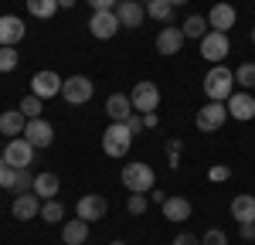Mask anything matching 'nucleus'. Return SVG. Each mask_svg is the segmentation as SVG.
Returning a JSON list of instances; mask_svg holds the SVG:
<instances>
[{
	"instance_id": "5",
	"label": "nucleus",
	"mask_w": 255,
	"mask_h": 245,
	"mask_svg": "<svg viewBox=\"0 0 255 245\" xmlns=\"http://www.w3.org/2000/svg\"><path fill=\"white\" fill-rule=\"evenodd\" d=\"M225 120H228V106L225 102H208V106H201L197 109V129L201 133H215V129H221L225 126Z\"/></svg>"
},
{
	"instance_id": "6",
	"label": "nucleus",
	"mask_w": 255,
	"mask_h": 245,
	"mask_svg": "<svg viewBox=\"0 0 255 245\" xmlns=\"http://www.w3.org/2000/svg\"><path fill=\"white\" fill-rule=\"evenodd\" d=\"M228 48H232V41L228 34H221V31H208L204 38H201V58L218 65L221 58H228Z\"/></svg>"
},
{
	"instance_id": "31",
	"label": "nucleus",
	"mask_w": 255,
	"mask_h": 245,
	"mask_svg": "<svg viewBox=\"0 0 255 245\" xmlns=\"http://www.w3.org/2000/svg\"><path fill=\"white\" fill-rule=\"evenodd\" d=\"M17 61H20L17 48H0V72H14Z\"/></svg>"
},
{
	"instance_id": "36",
	"label": "nucleus",
	"mask_w": 255,
	"mask_h": 245,
	"mask_svg": "<svg viewBox=\"0 0 255 245\" xmlns=\"http://www.w3.org/2000/svg\"><path fill=\"white\" fill-rule=\"evenodd\" d=\"M126 126H129V133H133V136H136V133H143V129H146V126H143V116H129V120H126Z\"/></svg>"
},
{
	"instance_id": "40",
	"label": "nucleus",
	"mask_w": 255,
	"mask_h": 245,
	"mask_svg": "<svg viewBox=\"0 0 255 245\" xmlns=\"http://www.w3.org/2000/svg\"><path fill=\"white\" fill-rule=\"evenodd\" d=\"M238 235H242V239H249V242H252V239H255V225H242V232H238Z\"/></svg>"
},
{
	"instance_id": "11",
	"label": "nucleus",
	"mask_w": 255,
	"mask_h": 245,
	"mask_svg": "<svg viewBox=\"0 0 255 245\" xmlns=\"http://www.w3.org/2000/svg\"><path fill=\"white\" fill-rule=\"evenodd\" d=\"M61 75L58 72H51V68H44V72H38L34 79H31V92L34 96H41V99H55V96H61Z\"/></svg>"
},
{
	"instance_id": "8",
	"label": "nucleus",
	"mask_w": 255,
	"mask_h": 245,
	"mask_svg": "<svg viewBox=\"0 0 255 245\" xmlns=\"http://www.w3.org/2000/svg\"><path fill=\"white\" fill-rule=\"evenodd\" d=\"M89 31H92V38L99 41H109L119 34V17L116 10H96L92 17H89Z\"/></svg>"
},
{
	"instance_id": "38",
	"label": "nucleus",
	"mask_w": 255,
	"mask_h": 245,
	"mask_svg": "<svg viewBox=\"0 0 255 245\" xmlns=\"http://www.w3.org/2000/svg\"><path fill=\"white\" fill-rule=\"evenodd\" d=\"M92 10H116V0H89Z\"/></svg>"
},
{
	"instance_id": "20",
	"label": "nucleus",
	"mask_w": 255,
	"mask_h": 245,
	"mask_svg": "<svg viewBox=\"0 0 255 245\" xmlns=\"http://www.w3.org/2000/svg\"><path fill=\"white\" fill-rule=\"evenodd\" d=\"M106 113H109V120H113V122H126L129 116H133V102H129V96L116 92V96L106 99Z\"/></svg>"
},
{
	"instance_id": "37",
	"label": "nucleus",
	"mask_w": 255,
	"mask_h": 245,
	"mask_svg": "<svg viewBox=\"0 0 255 245\" xmlns=\"http://www.w3.org/2000/svg\"><path fill=\"white\" fill-rule=\"evenodd\" d=\"M174 245H201V239H197V235H191V232H180V235L174 239Z\"/></svg>"
},
{
	"instance_id": "9",
	"label": "nucleus",
	"mask_w": 255,
	"mask_h": 245,
	"mask_svg": "<svg viewBox=\"0 0 255 245\" xmlns=\"http://www.w3.org/2000/svg\"><path fill=\"white\" fill-rule=\"evenodd\" d=\"M24 140L31 143L34 150H44V146L55 143V126L44 122L41 116H38V120H27V126H24Z\"/></svg>"
},
{
	"instance_id": "18",
	"label": "nucleus",
	"mask_w": 255,
	"mask_h": 245,
	"mask_svg": "<svg viewBox=\"0 0 255 245\" xmlns=\"http://www.w3.org/2000/svg\"><path fill=\"white\" fill-rule=\"evenodd\" d=\"M184 41H187V38H184V31L167 24V27L157 34V51H160V55H177V51L184 48Z\"/></svg>"
},
{
	"instance_id": "16",
	"label": "nucleus",
	"mask_w": 255,
	"mask_h": 245,
	"mask_svg": "<svg viewBox=\"0 0 255 245\" xmlns=\"http://www.w3.org/2000/svg\"><path fill=\"white\" fill-rule=\"evenodd\" d=\"M106 208H109V204H106L102 194H85V198H79V204H75L79 218H82V222H89V225L99 222V218L106 215Z\"/></svg>"
},
{
	"instance_id": "39",
	"label": "nucleus",
	"mask_w": 255,
	"mask_h": 245,
	"mask_svg": "<svg viewBox=\"0 0 255 245\" xmlns=\"http://www.w3.org/2000/svg\"><path fill=\"white\" fill-rule=\"evenodd\" d=\"M143 126H146V129H153V126H160L157 113H146V116H143Z\"/></svg>"
},
{
	"instance_id": "45",
	"label": "nucleus",
	"mask_w": 255,
	"mask_h": 245,
	"mask_svg": "<svg viewBox=\"0 0 255 245\" xmlns=\"http://www.w3.org/2000/svg\"><path fill=\"white\" fill-rule=\"evenodd\" d=\"M252 44H255V27H252Z\"/></svg>"
},
{
	"instance_id": "35",
	"label": "nucleus",
	"mask_w": 255,
	"mask_h": 245,
	"mask_svg": "<svg viewBox=\"0 0 255 245\" xmlns=\"http://www.w3.org/2000/svg\"><path fill=\"white\" fill-rule=\"evenodd\" d=\"M126 208H129V215H143L146 211V194H129Z\"/></svg>"
},
{
	"instance_id": "41",
	"label": "nucleus",
	"mask_w": 255,
	"mask_h": 245,
	"mask_svg": "<svg viewBox=\"0 0 255 245\" xmlns=\"http://www.w3.org/2000/svg\"><path fill=\"white\" fill-rule=\"evenodd\" d=\"M58 7H65V10H72V7H75V0H58Z\"/></svg>"
},
{
	"instance_id": "4",
	"label": "nucleus",
	"mask_w": 255,
	"mask_h": 245,
	"mask_svg": "<svg viewBox=\"0 0 255 245\" xmlns=\"http://www.w3.org/2000/svg\"><path fill=\"white\" fill-rule=\"evenodd\" d=\"M129 102H133V109H136L139 116L157 113V106H160V89L153 85V82H136V85H133V92H129Z\"/></svg>"
},
{
	"instance_id": "17",
	"label": "nucleus",
	"mask_w": 255,
	"mask_h": 245,
	"mask_svg": "<svg viewBox=\"0 0 255 245\" xmlns=\"http://www.w3.org/2000/svg\"><path fill=\"white\" fill-rule=\"evenodd\" d=\"M235 20H238V14H235V7H232V3H215V7H211V14H208L211 31H221V34H228V31L235 27Z\"/></svg>"
},
{
	"instance_id": "2",
	"label": "nucleus",
	"mask_w": 255,
	"mask_h": 245,
	"mask_svg": "<svg viewBox=\"0 0 255 245\" xmlns=\"http://www.w3.org/2000/svg\"><path fill=\"white\" fill-rule=\"evenodd\" d=\"M235 92V72L228 68H211L204 75V96L211 102H228V96Z\"/></svg>"
},
{
	"instance_id": "19",
	"label": "nucleus",
	"mask_w": 255,
	"mask_h": 245,
	"mask_svg": "<svg viewBox=\"0 0 255 245\" xmlns=\"http://www.w3.org/2000/svg\"><path fill=\"white\" fill-rule=\"evenodd\" d=\"M24 126H27V116H24L20 109L0 113V133H3L7 140H14V136H24Z\"/></svg>"
},
{
	"instance_id": "12",
	"label": "nucleus",
	"mask_w": 255,
	"mask_h": 245,
	"mask_svg": "<svg viewBox=\"0 0 255 245\" xmlns=\"http://www.w3.org/2000/svg\"><path fill=\"white\" fill-rule=\"evenodd\" d=\"M228 116L238 120V122L255 120V96H249V92H232L228 96Z\"/></svg>"
},
{
	"instance_id": "1",
	"label": "nucleus",
	"mask_w": 255,
	"mask_h": 245,
	"mask_svg": "<svg viewBox=\"0 0 255 245\" xmlns=\"http://www.w3.org/2000/svg\"><path fill=\"white\" fill-rule=\"evenodd\" d=\"M123 184L133 191V194H146V191H153V184H157V174H153V167L143 160H133L123 167Z\"/></svg>"
},
{
	"instance_id": "10",
	"label": "nucleus",
	"mask_w": 255,
	"mask_h": 245,
	"mask_svg": "<svg viewBox=\"0 0 255 245\" xmlns=\"http://www.w3.org/2000/svg\"><path fill=\"white\" fill-rule=\"evenodd\" d=\"M34 153L38 150L24 140V136H14V140L7 143V150H3V160H7V167H31Z\"/></svg>"
},
{
	"instance_id": "26",
	"label": "nucleus",
	"mask_w": 255,
	"mask_h": 245,
	"mask_svg": "<svg viewBox=\"0 0 255 245\" xmlns=\"http://www.w3.org/2000/svg\"><path fill=\"white\" fill-rule=\"evenodd\" d=\"M27 14H34L38 20H48L58 14V0H27Z\"/></svg>"
},
{
	"instance_id": "13",
	"label": "nucleus",
	"mask_w": 255,
	"mask_h": 245,
	"mask_svg": "<svg viewBox=\"0 0 255 245\" xmlns=\"http://www.w3.org/2000/svg\"><path fill=\"white\" fill-rule=\"evenodd\" d=\"M116 17H119V27H139L146 20V7L139 0H119Z\"/></svg>"
},
{
	"instance_id": "23",
	"label": "nucleus",
	"mask_w": 255,
	"mask_h": 245,
	"mask_svg": "<svg viewBox=\"0 0 255 245\" xmlns=\"http://www.w3.org/2000/svg\"><path fill=\"white\" fill-rule=\"evenodd\" d=\"M61 239H65V245H85V239H89V222H82V218H75V222H65V228H61Z\"/></svg>"
},
{
	"instance_id": "21",
	"label": "nucleus",
	"mask_w": 255,
	"mask_h": 245,
	"mask_svg": "<svg viewBox=\"0 0 255 245\" xmlns=\"http://www.w3.org/2000/svg\"><path fill=\"white\" fill-rule=\"evenodd\" d=\"M232 215L238 225H255V194H238L232 201Z\"/></svg>"
},
{
	"instance_id": "43",
	"label": "nucleus",
	"mask_w": 255,
	"mask_h": 245,
	"mask_svg": "<svg viewBox=\"0 0 255 245\" xmlns=\"http://www.w3.org/2000/svg\"><path fill=\"white\" fill-rule=\"evenodd\" d=\"M3 167H7V160H3V153H0V170H3Z\"/></svg>"
},
{
	"instance_id": "32",
	"label": "nucleus",
	"mask_w": 255,
	"mask_h": 245,
	"mask_svg": "<svg viewBox=\"0 0 255 245\" xmlns=\"http://www.w3.org/2000/svg\"><path fill=\"white\" fill-rule=\"evenodd\" d=\"M201 245H228V235H225L221 228H208V232L201 235Z\"/></svg>"
},
{
	"instance_id": "44",
	"label": "nucleus",
	"mask_w": 255,
	"mask_h": 245,
	"mask_svg": "<svg viewBox=\"0 0 255 245\" xmlns=\"http://www.w3.org/2000/svg\"><path fill=\"white\" fill-rule=\"evenodd\" d=\"M109 245H126V242H123V239H116V242H109Z\"/></svg>"
},
{
	"instance_id": "24",
	"label": "nucleus",
	"mask_w": 255,
	"mask_h": 245,
	"mask_svg": "<svg viewBox=\"0 0 255 245\" xmlns=\"http://www.w3.org/2000/svg\"><path fill=\"white\" fill-rule=\"evenodd\" d=\"M58 187H61V181L55 174H38V177H34V194H38L41 201H51V198L58 194Z\"/></svg>"
},
{
	"instance_id": "15",
	"label": "nucleus",
	"mask_w": 255,
	"mask_h": 245,
	"mask_svg": "<svg viewBox=\"0 0 255 245\" xmlns=\"http://www.w3.org/2000/svg\"><path fill=\"white\" fill-rule=\"evenodd\" d=\"M24 20L14 17V14H3L0 17V48H14L17 41H24Z\"/></svg>"
},
{
	"instance_id": "30",
	"label": "nucleus",
	"mask_w": 255,
	"mask_h": 245,
	"mask_svg": "<svg viewBox=\"0 0 255 245\" xmlns=\"http://www.w3.org/2000/svg\"><path fill=\"white\" fill-rule=\"evenodd\" d=\"M61 215H65V208H61L58 201H55V198H51V201H44L41 204V218H44V222H61Z\"/></svg>"
},
{
	"instance_id": "22",
	"label": "nucleus",
	"mask_w": 255,
	"mask_h": 245,
	"mask_svg": "<svg viewBox=\"0 0 255 245\" xmlns=\"http://www.w3.org/2000/svg\"><path fill=\"white\" fill-rule=\"evenodd\" d=\"M163 218H167V222H187V218H191V201L180 198V194L167 198V201H163Z\"/></svg>"
},
{
	"instance_id": "7",
	"label": "nucleus",
	"mask_w": 255,
	"mask_h": 245,
	"mask_svg": "<svg viewBox=\"0 0 255 245\" xmlns=\"http://www.w3.org/2000/svg\"><path fill=\"white\" fill-rule=\"evenodd\" d=\"M92 79H85V75H72V79H65V85H61V96H65V102L68 106H82V102L92 99Z\"/></svg>"
},
{
	"instance_id": "28",
	"label": "nucleus",
	"mask_w": 255,
	"mask_h": 245,
	"mask_svg": "<svg viewBox=\"0 0 255 245\" xmlns=\"http://www.w3.org/2000/svg\"><path fill=\"white\" fill-rule=\"evenodd\" d=\"M41 109H44V99H41V96H34V92L20 99V113H24L27 120H38V116H41Z\"/></svg>"
},
{
	"instance_id": "33",
	"label": "nucleus",
	"mask_w": 255,
	"mask_h": 245,
	"mask_svg": "<svg viewBox=\"0 0 255 245\" xmlns=\"http://www.w3.org/2000/svg\"><path fill=\"white\" fill-rule=\"evenodd\" d=\"M228 177H232V170H228L225 163H215V167L208 170V181H211V184H225Z\"/></svg>"
},
{
	"instance_id": "42",
	"label": "nucleus",
	"mask_w": 255,
	"mask_h": 245,
	"mask_svg": "<svg viewBox=\"0 0 255 245\" xmlns=\"http://www.w3.org/2000/svg\"><path fill=\"white\" fill-rule=\"evenodd\" d=\"M170 3H174V7H180V3H187V0H170Z\"/></svg>"
},
{
	"instance_id": "3",
	"label": "nucleus",
	"mask_w": 255,
	"mask_h": 245,
	"mask_svg": "<svg viewBox=\"0 0 255 245\" xmlns=\"http://www.w3.org/2000/svg\"><path fill=\"white\" fill-rule=\"evenodd\" d=\"M129 146H133V133H129V126H126V122H109L106 133H102V150H106L109 157H126Z\"/></svg>"
},
{
	"instance_id": "25",
	"label": "nucleus",
	"mask_w": 255,
	"mask_h": 245,
	"mask_svg": "<svg viewBox=\"0 0 255 245\" xmlns=\"http://www.w3.org/2000/svg\"><path fill=\"white\" fill-rule=\"evenodd\" d=\"M208 27H211V24H208V17H201V14H191V17L184 20V27H180V31H184V38L201 41L204 34H208Z\"/></svg>"
},
{
	"instance_id": "29",
	"label": "nucleus",
	"mask_w": 255,
	"mask_h": 245,
	"mask_svg": "<svg viewBox=\"0 0 255 245\" xmlns=\"http://www.w3.org/2000/svg\"><path fill=\"white\" fill-rule=\"evenodd\" d=\"M235 82L245 89V92H252L255 89V65L252 61H245V65H238V72H235Z\"/></svg>"
},
{
	"instance_id": "27",
	"label": "nucleus",
	"mask_w": 255,
	"mask_h": 245,
	"mask_svg": "<svg viewBox=\"0 0 255 245\" xmlns=\"http://www.w3.org/2000/svg\"><path fill=\"white\" fill-rule=\"evenodd\" d=\"M146 17L167 24V20L174 17V3H170V0H146Z\"/></svg>"
},
{
	"instance_id": "14",
	"label": "nucleus",
	"mask_w": 255,
	"mask_h": 245,
	"mask_svg": "<svg viewBox=\"0 0 255 245\" xmlns=\"http://www.w3.org/2000/svg\"><path fill=\"white\" fill-rule=\"evenodd\" d=\"M41 211V198L34 191H27V194H14V204H10V215L17 218V222H31L34 215Z\"/></svg>"
},
{
	"instance_id": "34",
	"label": "nucleus",
	"mask_w": 255,
	"mask_h": 245,
	"mask_svg": "<svg viewBox=\"0 0 255 245\" xmlns=\"http://www.w3.org/2000/svg\"><path fill=\"white\" fill-rule=\"evenodd\" d=\"M180 150H184V140L167 143V160H170V167H180Z\"/></svg>"
}]
</instances>
